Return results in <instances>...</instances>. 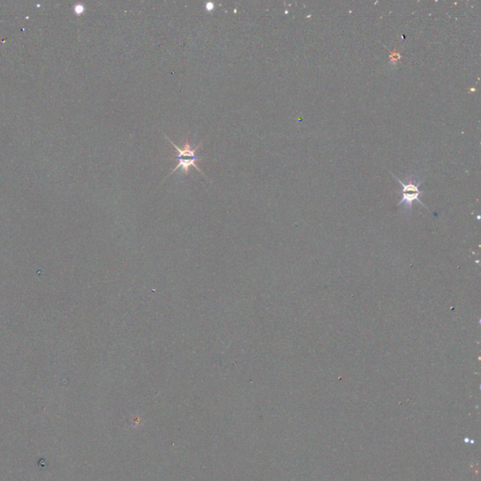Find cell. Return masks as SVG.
I'll use <instances>...</instances> for the list:
<instances>
[{"instance_id": "obj_2", "label": "cell", "mask_w": 481, "mask_h": 481, "mask_svg": "<svg viewBox=\"0 0 481 481\" xmlns=\"http://www.w3.org/2000/svg\"><path fill=\"white\" fill-rule=\"evenodd\" d=\"M166 138L169 140L170 143L172 144V146L175 148L176 152L178 153V155L176 157V159H180V158H182V157H190V158H196V157H197L195 155V152H196V150L200 147V145H201V144L197 145V146L195 147V149H192V147H191L190 143L188 142V140H186V141H185V143H184L183 148H182V149H180L179 147H177V145H176V144L174 143V142H172V141L169 139V137H168L167 135H166Z\"/></svg>"}, {"instance_id": "obj_4", "label": "cell", "mask_w": 481, "mask_h": 481, "mask_svg": "<svg viewBox=\"0 0 481 481\" xmlns=\"http://www.w3.org/2000/svg\"><path fill=\"white\" fill-rule=\"evenodd\" d=\"M400 59V55L398 53H393L391 54V62L392 63H397Z\"/></svg>"}, {"instance_id": "obj_1", "label": "cell", "mask_w": 481, "mask_h": 481, "mask_svg": "<svg viewBox=\"0 0 481 481\" xmlns=\"http://www.w3.org/2000/svg\"><path fill=\"white\" fill-rule=\"evenodd\" d=\"M394 177L397 179L398 182H400L403 186V197H402V200L399 202L398 206H403V211L406 213L412 212V204L414 201L419 202L425 208L428 209L419 198L420 195L423 193L422 191L419 190V186L422 183V181L418 180L416 177H412V178H408L406 182H403L398 177H396V176H394Z\"/></svg>"}, {"instance_id": "obj_5", "label": "cell", "mask_w": 481, "mask_h": 481, "mask_svg": "<svg viewBox=\"0 0 481 481\" xmlns=\"http://www.w3.org/2000/svg\"><path fill=\"white\" fill-rule=\"evenodd\" d=\"M205 7H206V10L208 12H211V11H212L214 9V4L212 2H207L206 5H205Z\"/></svg>"}, {"instance_id": "obj_3", "label": "cell", "mask_w": 481, "mask_h": 481, "mask_svg": "<svg viewBox=\"0 0 481 481\" xmlns=\"http://www.w3.org/2000/svg\"><path fill=\"white\" fill-rule=\"evenodd\" d=\"M198 159H200V157H196V158H189V159H186V158H180V159H178V160H179V164H178V166H177L175 169H173V170L171 171V173H170V174L174 173L177 169H182V171L185 173V175H187V174H188V171H189V169H190L191 167H194V168L197 169V170H198V171H199L202 175H204V173L202 172V170L199 169V168L195 165V161H196V160H198Z\"/></svg>"}]
</instances>
